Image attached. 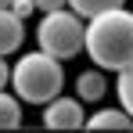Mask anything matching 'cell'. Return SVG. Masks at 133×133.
Returning <instances> with one entry per match:
<instances>
[{
    "label": "cell",
    "mask_w": 133,
    "mask_h": 133,
    "mask_svg": "<svg viewBox=\"0 0 133 133\" xmlns=\"http://www.w3.org/2000/svg\"><path fill=\"white\" fill-rule=\"evenodd\" d=\"M22 126V97L0 90V130H18Z\"/></svg>",
    "instance_id": "cell-8"
},
{
    "label": "cell",
    "mask_w": 133,
    "mask_h": 133,
    "mask_svg": "<svg viewBox=\"0 0 133 133\" xmlns=\"http://www.w3.org/2000/svg\"><path fill=\"white\" fill-rule=\"evenodd\" d=\"M87 58L104 72H122L133 61V11L111 7L87 18Z\"/></svg>",
    "instance_id": "cell-1"
},
{
    "label": "cell",
    "mask_w": 133,
    "mask_h": 133,
    "mask_svg": "<svg viewBox=\"0 0 133 133\" xmlns=\"http://www.w3.org/2000/svg\"><path fill=\"white\" fill-rule=\"evenodd\" d=\"M11 4H15V0H0V7H11Z\"/></svg>",
    "instance_id": "cell-14"
},
{
    "label": "cell",
    "mask_w": 133,
    "mask_h": 133,
    "mask_svg": "<svg viewBox=\"0 0 133 133\" xmlns=\"http://www.w3.org/2000/svg\"><path fill=\"white\" fill-rule=\"evenodd\" d=\"M115 94H119V104L133 115V61L122 72H115Z\"/></svg>",
    "instance_id": "cell-9"
},
{
    "label": "cell",
    "mask_w": 133,
    "mask_h": 133,
    "mask_svg": "<svg viewBox=\"0 0 133 133\" xmlns=\"http://www.w3.org/2000/svg\"><path fill=\"white\" fill-rule=\"evenodd\" d=\"M7 83H11V65H7V61H4V54H0V90L7 87Z\"/></svg>",
    "instance_id": "cell-13"
},
{
    "label": "cell",
    "mask_w": 133,
    "mask_h": 133,
    "mask_svg": "<svg viewBox=\"0 0 133 133\" xmlns=\"http://www.w3.org/2000/svg\"><path fill=\"white\" fill-rule=\"evenodd\" d=\"M11 87H15V94H18L22 101H29V104L54 101V97L61 94V87H65L61 58L47 54L43 47L22 54V58L15 61V68H11Z\"/></svg>",
    "instance_id": "cell-2"
},
{
    "label": "cell",
    "mask_w": 133,
    "mask_h": 133,
    "mask_svg": "<svg viewBox=\"0 0 133 133\" xmlns=\"http://www.w3.org/2000/svg\"><path fill=\"white\" fill-rule=\"evenodd\" d=\"M104 94H108V79H104V68H87V72H79L76 76V97L79 101H87V104H97V101H104Z\"/></svg>",
    "instance_id": "cell-6"
},
{
    "label": "cell",
    "mask_w": 133,
    "mask_h": 133,
    "mask_svg": "<svg viewBox=\"0 0 133 133\" xmlns=\"http://www.w3.org/2000/svg\"><path fill=\"white\" fill-rule=\"evenodd\" d=\"M11 11H15V15H22V18H29V15L36 11V0H15V4H11Z\"/></svg>",
    "instance_id": "cell-11"
},
{
    "label": "cell",
    "mask_w": 133,
    "mask_h": 133,
    "mask_svg": "<svg viewBox=\"0 0 133 133\" xmlns=\"http://www.w3.org/2000/svg\"><path fill=\"white\" fill-rule=\"evenodd\" d=\"M25 40V18L15 15L11 7H0V54H15Z\"/></svg>",
    "instance_id": "cell-5"
},
{
    "label": "cell",
    "mask_w": 133,
    "mask_h": 133,
    "mask_svg": "<svg viewBox=\"0 0 133 133\" xmlns=\"http://www.w3.org/2000/svg\"><path fill=\"white\" fill-rule=\"evenodd\" d=\"M36 43L43 47L47 54L61 58V61L83 54L87 50V22H83V15L72 11V7L47 11L40 18V25H36Z\"/></svg>",
    "instance_id": "cell-3"
},
{
    "label": "cell",
    "mask_w": 133,
    "mask_h": 133,
    "mask_svg": "<svg viewBox=\"0 0 133 133\" xmlns=\"http://www.w3.org/2000/svg\"><path fill=\"white\" fill-rule=\"evenodd\" d=\"M87 130H133V115L122 104L119 108H97L87 119Z\"/></svg>",
    "instance_id": "cell-7"
},
{
    "label": "cell",
    "mask_w": 133,
    "mask_h": 133,
    "mask_svg": "<svg viewBox=\"0 0 133 133\" xmlns=\"http://www.w3.org/2000/svg\"><path fill=\"white\" fill-rule=\"evenodd\" d=\"M58 7H68V0H36V11H58Z\"/></svg>",
    "instance_id": "cell-12"
},
{
    "label": "cell",
    "mask_w": 133,
    "mask_h": 133,
    "mask_svg": "<svg viewBox=\"0 0 133 133\" xmlns=\"http://www.w3.org/2000/svg\"><path fill=\"white\" fill-rule=\"evenodd\" d=\"M126 0H68V7L72 11H79L83 18H94V15H101V11H111V7H122Z\"/></svg>",
    "instance_id": "cell-10"
},
{
    "label": "cell",
    "mask_w": 133,
    "mask_h": 133,
    "mask_svg": "<svg viewBox=\"0 0 133 133\" xmlns=\"http://www.w3.org/2000/svg\"><path fill=\"white\" fill-rule=\"evenodd\" d=\"M43 126L47 130H79L87 126V111H83V101L79 97H54L43 104Z\"/></svg>",
    "instance_id": "cell-4"
}]
</instances>
